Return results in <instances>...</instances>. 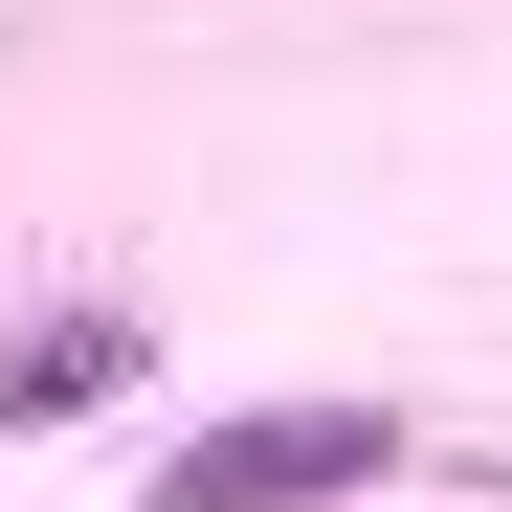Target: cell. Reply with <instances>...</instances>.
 Wrapping results in <instances>:
<instances>
[{
	"label": "cell",
	"mask_w": 512,
	"mask_h": 512,
	"mask_svg": "<svg viewBox=\"0 0 512 512\" xmlns=\"http://www.w3.org/2000/svg\"><path fill=\"white\" fill-rule=\"evenodd\" d=\"M90 379H134V334L67 312V334H23V357H0V423H45V401H90Z\"/></svg>",
	"instance_id": "cell-2"
},
{
	"label": "cell",
	"mask_w": 512,
	"mask_h": 512,
	"mask_svg": "<svg viewBox=\"0 0 512 512\" xmlns=\"http://www.w3.org/2000/svg\"><path fill=\"white\" fill-rule=\"evenodd\" d=\"M379 468H401L379 401H268V423H201L156 468V512H312V490H379Z\"/></svg>",
	"instance_id": "cell-1"
}]
</instances>
